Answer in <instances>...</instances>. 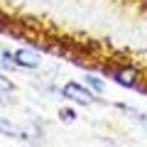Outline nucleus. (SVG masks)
<instances>
[{"label":"nucleus","instance_id":"10","mask_svg":"<svg viewBox=\"0 0 147 147\" xmlns=\"http://www.w3.org/2000/svg\"><path fill=\"white\" fill-rule=\"evenodd\" d=\"M145 3H147V0H145Z\"/></svg>","mask_w":147,"mask_h":147},{"label":"nucleus","instance_id":"2","mask_svg":"<svg viewBox=\"0 0 147 147\" xmlns=\"http://www.w3.org/2000/svg\"><path fill=\"white\" fill-rule=\"evenodd\" d=\"M15 61L20 69H39L42 66V57L37 49H30V47H22L15 52Z\"/></svg>","mask_w":147,"mask_h":147},{"label":"nucleus","instance_id":"3","mask_svg":"<svg viewBox=\"0 0 147 147\" xmlns=\"http://www.w3.org/2000/svg\"><path fill=\"white\" fill-rule=\"evenodd\" d=\"M105 74H110V76H113V79L118 81V84L120 86H130V88H140V84H137V76H140V74H137V69H108L105 66L103 69Z\"/></svg>","mask_w":147,"mask_h":147},{"label":"nucleus","instance_id":"4","mask_svg":"<svg viewBox=\"0 0 147 147\" xmlns=\"http://www.w3.org/2000/svg\"><path fill=\"white\" fill-rule=\"evenodd\" d=\"M0 132L10 135V137H17V140H30V135H34L32 130H25V127H17L12 123H7L5 118H0Z\"/></svg>","mask_w":147,"mask_h":147},{"label":"nucleus","instance_id":"1","mask_svg":"<svg viewBox=\"0 0 147 147\" xmlns=\"http://www.w3.org/2000/svg\"><path fill=\"white\" fill-rule=\"evenodd\" d=\"M61 96L64 98H71L74 103H81V105H91L96 100V93L88 88L86 84H76V81H71V84H66L61 88Z\"/></svg>","mask_w":147,"mask_h":147},{"label":"nucleus","instance_id":"5","mask_svg":"<svg viewBox=\"0 0 147 147\" xmlns=\"http://www.w3.org/2000/svg\"><path fill=\"white\" fill-rule=\"evenodd\" d=\"M86 86H88L91 91H93V93H103L105 91V81L100 79V76H93V74H88V76H86V81H84Z\"/></svg>","mask_w":147,"mask_h":147},{"label":"nucleus","instance_id":"7","mask_svg":"<svg viewBox=\"0 0 147 147\" xmlns=\"http://www.w3.org/2000/svg\"><path fill=\"white\" fill-rule=\"evenodd\" d=\"M59 118H61L64 123H74V120H76V110H74V108H61V110H59Z\"/></svg>","mask_w":147,"mask_h":147},{"label":"nucleus","instance_id":"6","mask_svg":"<svg viewBox=\"0 0 147 147\" xmlns=\"http://www.w3.org/2000/svg\"><path fill=\"white\" fill-rule=\"evenodd\" d=\"M0 66H3V69H15L17 66L15 52H3V54H0Z\"/></svg>","mask_w":147,"mask_h":147},{"label":"nucleus","instance_id":"8","mask_svg":"<svg viewBox=\"0 0 147 147\" xmlns=\"http://www.w3.org/2000/svg\"><path fill=\"white\" fill-rule=\"evenodd\" d=\"M0 91H12V84H10V79H5L3 74H0Z\"/></svg>","mask_w":147,"mask_h":147},{"label":"nucleus","instance_id":"9","mask_svg":"<svg viewBox=\"0 0 147 147\" xmlns=\"http://www.w3.org/2000/svg\"><path fill=\"white\" fill-rule=\"evenodd\" d=\"M137 120H140V125L147 130V115H137Z\"/></svg>","mask_w":147,"mask_h":147}]
</instances>
